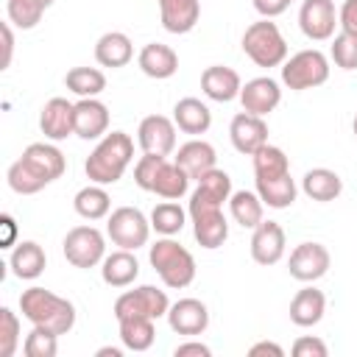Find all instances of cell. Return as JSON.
Instances as JSON below:
<instances>
[{
	"label": "cell",
	"instance_id": "cell-34",
	"mask_svg": "<svg viewBox=\"0 0 357 357\" xmlns=\"http://www.w3.org/2000/svg\"><path fill=\"white\" fill-rule=\"evenodd\" d=\"M120 343L131 351H148L156 340V329H153V318H120Z\"/></svg>",
	"mask_w": 357,
	"mask_h": 357
},
{
	"label": "cell",
	"instance_id": "cell-7",
	"mask_svg": "<svg viewBox=\"0 0 357 357\" xmlns=\"http://www.w3.org/2000/svg\"><path fill=\"white\" fill-rule=\"evenodd\" d=\"M106 237L120 248L137 251L151 237V218H145L137 206H117L106 220Z\"/></svg>",
	"mask_w": 357,
	"mask_h": 357
},
{
	"label": "cell",
	"instance_id": "cell-32",
	"mask_svg": "<svg viewBox=\"0 0 357 357\" xmlns=\"http://www.w3.org/2000/svg\"><path fill=\"white\" fill-rule=\"evenodd\" d=\"M73 209L84 218V220H100L109 215L112 209V198L109 192L103 190V184H86L75 192L73 198Z\"/></svg>",
	"mask_w": 357,
	"mask_h": 357
},
{
	"label": "cell",
	"instance_id": "cell-26",
	"mask_svg": "<svg viewBox=\"0 0 357 357\" xmlns=\"http://www.w3.org/2000/svg\"><path fill=\"white\" fill-rule=\"evenodd\" d=\"M45 265H47V257H45L42 245L33 243V240H22V243H17L14 251H11V257H8V268H11V273H14L17 279H25V282L39 279L42 271H45Z\"/></svg>",
	"mask_w": 357,
	"mask_h": 357
},
{
	"label": "cell",
	"instance_id": "cell-8",
	"mask_svg": "<svg viewBox=\"0 0 357 357\" xmlns=\"http://www.w3.org/2000/svg\"><path fill=\"white\" fill-rule=\"evenodd\" d=\"M61 251H64V259L73 268H84L86 271V268H95V265L103 262V257H106V237L95 226H73L64 234Z\"/></svg>",
	"mask_w": 357,
	"mask_h": 357
},
{
	"label": "cell",
	"instance_id": "cell-13",
	"mask_svg": "<svg viewBox=\"0 0 357 357\" xmlns=\"http://www.w3.org/2000/svg\"><path fill=\"white\" fill-rule=\"evenodd\" d=\"M22 165L36 176V178H42L45 184H53L56 178H61L64 176V170H67V159H64V153L53 145V142H31L25 151H22Z\"/></svg>",
	"mask_w": 357,
	"mask_h": 357
},
{
	"label": "cell",
	"instance_id": "cell-29",
	"mask_svg": "<svg viewBox=\"0 0 357 357\" xmlns=\"http://www.w3.org/2000/svg\"><path fill=\"white\" fill-rule=\"evenodd\" d=\"M301 190H304L307 198L326 204V201H335L343 192V178L329 167H312V170L304 173Z\"/></svg>",
	"mask_w": 357,
	"mask_h": 357
},
{
	"label": "cell",
	"instance_id": "cell-33",
	"mask_svg": "<svg viewBox=\"0 0 357 357\" xmlns=\"http://www.w3.org/2000/svg\"><path fill=\"white\" fill-rule=\"evenodd\" d=\"M262 198L257 195V190H237L229 195V212L231 220L240 223L243 229H257L262 223Z\"/></svg>",
	"mask_w": 357,
	"mask_h": 357
},
{
	"label": "cell",
	"instance_id": "cell-18",
	"mask_svg": "<svg viewBox=\"0 0 357 357\" xmlns=\"http://www.w3.org/2000/svg\"><path fill=\"white\" fill-rule=\"evenodd\" d=\"M167 324L176 335H201L209 326V310L198 298H178L167 310Z\"/></svg>",
	"mask_w": 357,
	"mask_h": 357
},
{
	"label": "cell",
	"instance_id": "cell-44",
	"mask_svg": "<svg viewBox=\"0 0 357 357\" xmlns=\"http://www.w3.org/2000/svg\"><path fill=\"white\" fill-rule=\"evenodd\" d=\"M293 354H296V357H326L329 349H326V343H324L321 337L304 335V337H298V340L293 343Z\"/></svg>",
	"mask_w": 357,
	"mask_h": 357
},
{
	"label": "cell",
	"instance_id": "cell-37",
	"mask_svg": "<svg viewBox=\"0 0 357 357\" xmlns=\"http://www.w3.org/2000/svg\"><path fill=\"white\" fill-rule=\"evenodd\" d=\"M56 0H6V14H8V22L22 28V31H31L36 28V22L42 20V14L53 6Z\"/></svg>",
	"mask_w": 357,
	"mask_h": 357
},
{
	"label": "cell",
	"instance_id": "cell-40",
	"mask_svg": "<svg viewBox=\"0 0 357 357\" xmlns=\"http://www.w3.org/2000/svg\"><path fill=\"white\" fill-rule=\"evenodd\" d=\"M329 56H332V61H335L340 70H357V33L340 31V33L332 39Z\"/></svg>",
	"mask_w": 357,
	"mask_h": 357
},
{
	"label": "cell",
	"instance_id": "cell-45",
	"mask_svg": "<svg viewBox=\"0 0 357 357\" xmlns=\"http://www.w3.org/2000/svg\"><path fill=\"white\" fill-rule=\"evenodd\" d=\"M337 25L346 33H357V0H346L337 11Z\"/></svg>",
	"mask_w": 357,
	"mask_h": 357
},
{
	"label": "cell",
	"instance_id": "cell-21",
	"mask_svg": "<svg viewBox=\"0 0 357 357\" xmlns=\"http://www.w3.org/2000/svg\"><path fill=\"white\" fill-rule=\"evenodd\" d=\"M159 20L167 33H190L201 20L198 0H159Z\"/></svg>",
	"mask_w": 357,
	"mask_h": 357
},
{
	"label": "cell",
	"instance_id": "cell-12",
	"mask_svg": "<svg viewBox=\"0 0 357 357\" xmlns=\"http://www.w3.org/2000/svg\"><path fill=\"white\" fill-rule=\"evenodd\" d=\"M337 11L332 0H304L298 8V28L312 42H326L335 36Z\"/></svg>",
	"mask_w": 357,
	"mask_h": 357
},
{
	"label": "cell",
	"instance_id": "cell-36",
	"mask_svg": "<svg viewBox=\"0 0 357 357\" xmlns=\"http://www.w3.org/2000/svg\"><path fill=\"white\" fill-rule=\"evenodd\" d=\"M64 86L78 98H98L106 89V75L98 67H73L64 75Z\"/></svg>",
	"mask_w": 357,
	"mask_h": 357
},
{
	"label": "cell",
	"instance_id": "cell-11",
	"mask_svg": "<svg viewBox=\"0 0 357 357\" xmlns=\"http://www.w3.org/2000/svg\"><path fill=\"white\" fill-rule=\"evenodd\" d=\"M176 123L165 114H148L139 120L137 128V142L142 153H156V156H170L176 151Z\"/></svg>",
	"mask_w": 357,
	"mask_h": 357
},
{
	"label": "cell",
	"instance_id": "cell-10",
	"mask_svg": "<svg viewBox=\"0 0 357 357\" xmlns=\"http://www.w3.org/2000/svg\"><path fill=\"white\" fill-rule=\"evenodd\" d=\"M332 265V257H329V248L321 245V243H298L293 251H290V259H287V271L293 279L310 284V282H318L321 276H326Z\"/></svg>",
	"mask_w": 357,
	"mask_h": 357
},
{
	"label": "cell",
	"instance_id": "cell-16",
	"mask_svg": "<svg viewBox=\"0 0 357 357\" xmlns=\"http://www.w3.org/2000/svg\"><path fill=\"white\" fill-rule=\"evenodd\" d=\"M282 100V89H279V81H273L271 75H259V78H251L243 84L240 89V103H243V112L248 114H257V117H265L271 114Z\"/></svg>",
	"mask_w": 357,
	"mask_h": 357
},
{
	"label": "cell",
	"instance_id": "cell-27",
	"mask_svg": "<svg viewBox=\"0 0 357 357\" xmlns=\"http://www.w3.org/2000/svg\"><path fill=\"white\" fill-rule=\"evenodd\" d=\"M324 312H326V296L312 284L301 287L290 301V321L296 326H315L324 318Z\"/></svg>",
	"mask_w": 357,
	"mask_h": 357
},
{
	"label": "cell",
	"instance_id": "cell-51",
	"mask_svg": "<svg viewBox=\"0 0 357 357\" xmlns=\"http://www.w3.org/2000/svg\"><path fill=\"white\" fill-rule=\"evenodd\" d=\"M95 354H98V357H123V349H117V346H103V349H98Z\"/></svg>",
	"mask_w": 357,
	"mask_h": 357
},
{
	"label": "cell",
	"instance_id": "cell-49",
	"mask_svg": "<svg viewBox=\"0 0 357 357\" xmlns=\"http://www.w3.org/2000/svg\"><path fill=\"white\" fill-rule=\"evenodd\" d=\"M248 354H251V357H259V354H273V357H284V349H282L279 343H273V340H259V343H254V346L248 349Z\"/></svg>",
	"mask_w": 357,
	"mask_h": 357
},
{
	"label": "cell",
	"instance_id": "cell-17",
	"mask_svg": "<svg viewBox=\"0 0 357 357\" xmlns=\"http://www.w3.org/2000/svg\"><path fill=\"white\" fill-rule=\"evenodd\" d=\"M251 259L257 265H276L284 257V229L276 220H262L257 229H251Z\"/></svg>",
	"mask_w": 357,
	"mask_h": 357
},
{
	"label": "cell",
	"instance_id": "cell-43",
	"mask_svg": "<svg viewBox=\"0 0 357 357\" xmlns=\"http://www.w3.org/2000/svg\"><path fill=\"white\" fill-rule=\"evenodd\" d=\"M162 162H165V156H156V153H142L139 156V162L134 165V181H137L139 190H145V192L153 190V181H156V173H159Z\"/></svg>",
	"mask_w": 357,
	"mask_h": 357
},
{
	"label": "cell",
	"instance_id": "cell-46",
	"mask_svg": "<svg viewBox=\"0 0 357 357\" xmlns=\"http://www.w3.org/2000/svg\"><path fill=\"white\" fill-rule=\"evenodd\" d=\"M254 3V8L262 14V17H268V20H273V17H279L293 0H251Z\"/></svg>",
	"mask_w": 357,
	"mask_h": 357
},
{
	"label": "cell",
	"instance_id": "cell-14",
	"mask_svg": "<svg viewBox=\"0 0 357 357\" xmlns=\"http://www.w3.org/2000/svg\"><path fill=\"white\" fill-rule=\"evenodd\" d=\"M229 139H231L234 151H240L245 156H254L262 145H268L265 117H257V114H248V112L234 114L231 123H229Z\"/></svg>",
	"mask_w": 357,
	"mask_h": 357
},
{
	"label": "cell",
	"instance_id": "cell-19",
	"mask_svg": "<svg viewBox=\"0 0 357 357\" xmlns=\"http://www.w3.org/2000/svg\"><path fill=\"white\" fill-rule=\"evenodd\" d=\"M201 89L209 100H218V103H229L234 98H240V89H243V81H240V73L231 70V67H223V64H212L201 73Z\"/></svg>",
	"mask_w": 357,
	"mask_h": 357
},
{
	"label": "cell",
	"instance_id": "cell-1",
	"mask_svg": "<svg viewBox=\"0 0 357 357\" xmlns=\"http://www.w3.org/2000/svg\"><path fill=\"white\" fill-rule=\"evenodd\" d=\"M134 159V139L126 131L103 134L100 142L92 148V153L84 162L86 178L92 184H117L126 173V167Z\"/></svg>",
	"mask_w": 357,
	"mask_h": 357
},
{
	"label": "cell",
	"instance_id": "cell-20",
	"mask_svg": "<svg viewBox=\"0 0 357 357\" xmlns=\"http://www.w3.org/2000/svg\"><path fill=\"white\" fill-rule=\"evenodd\" d=\"M109 134V109L98 98H81L75 103V137L100 139Z\"/></svg>",
	"mask_w": 357,
	"mask_h": 357
},
{
	"label": "cell",
	"instance_id": "cell-22",
	"mask_svg": "<svg viewBox=\"0 0 357 357\" xmlns=\"http://www.w3.org/2000/svg\"><path fill=\"white\" fill-rule=\"evenodd\" d=\"M137 64L139 70L148 75V78H156V81H165L170 75H176L178 70V56L170 45H162V42H148L139 56H137Z\"/></svg>",
	"mask_w": 357,
	"mask_h": 357
},
{
	"label": "cell",
	"instance_id": "cell-24",
	"mask_svg": "<svg viewBox=\"0 0 357 357\" xmlns=\"http://www.w3.org/2000/svg\"><path fill=\"white\" fill-rule=\"evenodd\" d=\"M134 59V45L123 31H106L98 42H95V61L100 67H126Z\"/></svg>",
	"mask_w": 357,
	"mask_h": 357
},
{
	"label": "cell",
	"instance_id": "cell-3",
	"mask_svg": "<svg viewBox=\"0 0 357 357\" xmlns=\"http://www.w3.org/2000/svg\"><path fill=\"white\" fill-rule=\"evenodd\" d=\"M223 204L218 195H212L209 190H204L201 184L192 190L190 195V220H192V234L198 240L201 248H220L229 237V223H226V215H223Z\"/></svg>",
	"mask_w": 357,
	"mask_h": 357
},
{
	"label": "cell",
	"instance_id": "cell-6",
	"mask_svg": "<svg viewBox=\"0 0 357 357\" xmlns=\"http://www.w3.org/2000/svg\"><path fill=\"white\" fill-rule=\"evenodd\" d=\"M329 78V59L318 47H307L284 59L282 64V84L293 92H304L312 86L326 84Z\"/></svg>",
	"mask_w": 357,
	"mask_h": 357
},
{
	"label": "cell",
	"instance_id": "cell-15",
	"mask_svg": "<svg viewBox=\"0 0 357 357\" xmlns=\"http://www.w3.org/2000/svg\"><path fill=\"white\" fill-rule=\"evenodd\" d=\"M39 128L50 142H61L75 134V103L67 98H50L39 112Z\"/></svg>",
	"mask_w": 357,
	"mask_h": 357
},
{
	"label": "cell",
	"instance_id": "cell-30",
	"mask_svg": "<svg viewBox=\"0 0 357 357\" xmlns=\"http://www.w3.org/2000/svg\"><path fill=\"white\" fill-rule=\"evenodd\" d=\"M190 181H192L190 173H187L181 165L165 159L162 167H159V173H156V181H153V190H151V192H156V195L165 198V201H178V198L187 195Z\"/></svg>",
	"mask_w": 357,
	"mask_h": 357
},
{
	"label": "cell",
	"instance_id": "cell-39",
	"mask_svg": "<svg viewBox=\"0 0 357 357\" xmlns=\"http://www.w3.org/2000/svg\"><path fill=\"white\" fill-rule=\"evenodd\" d=\"M22 351H25V357H56V351H59V335L50 332V329H45V326H33L25 335Z\"/></svg>",
	"mask_w": 357,
	"mask_h": 357
},
{
	"label": "cell",
	"instance_id": "cell-2",
	"mask_svg": "<svg viewBox=\"0 0 357 357\" xmlns=\"http://www.w3.org/2000/svg\"><path fill=\"white\" fill-rule=\"evenodd\" d=\"M20 312L33 326H45L56 335H67L75 326V307L73 301L56 296L45 287H28L20 296Z\"/></svg>",
	"mask_w": 357,
	"mask_h": 357
},
{
	"label": "cell",
	"instance_id": "cell-23",
	"mask_svg": "<svg viewBox=\"0 0 357 357\" xmlns=\"http://www.w3.org/2000/svg\"><path fill=\"white\" fill-rule=\"evenodd\" d=\"M137 276H139V262L128 248H117L106 254L100 262V279L109 287H128L137 282Z\"/></svg>",
	"mask_w": 357,
	"mask_h": 357
},
{
	"label": "cell",
	"instance_id": "cell-5",
	"mask_svg": "<svg viewBox=\"0 0 357 357\" xmlns=\"http://www.w3.org/2000/svg\"><path fill=\"white\" fill-rule=\"evenodd\" d=\"M243 53L257 64V67H279L287 59V42L279 31L276 22L268 17L251 22L243 33Z\"/></svg>",
	"mask_w": 357,
	"mask_h": 357
},
{
	"label": "cell",
	"instance_id": "cell-38",
	"mask_svg": "<svg viewBox=\"0 0 357 357\" xmlns=\"http://www.w3.org/2000/svg\"><path fill=\"white\" fill-rule=\"evenodd\" d=\"M187 215H190V212H184L176 201H162V204H156L153 212H151V229H153L156 234H162V237H173V234H178V231L184 229Z\"/></svg>",
	"mask_w": 357,
	"mask_h": 357
},
{
	"label": "cell",
	"instance_id": "cell-48",
	"mask_svg": "<svg viewBox=\"0 0 357 357\" xmlns=\"http://www.w3.org/2000/svg\"><path fill=\"white\" fill-rule=\"evenodd\" d=\"M11 53H14V33H11V22H3V61L0 70H6L11 64Z\"/></svg>",
	"mask_w": 357,
	"mask_h": 357
},
{
	"label": "cell",
	"instance_id": "cell-25",
	"mask_svg": "<svg viewBox=\"0 0 357 357\" xmlns=\"http://www.w3.org/2000/svg\"><path fill=\"white\" fill-rule=\"evenodd\" d=\"M173 162L181 165V167L190 173L192 181H198L206 170L218 167V165H215V162H218V153H215V148H212L206 139H190V142H184V145L176 151V159H173Z\"/></svg>",
	"mask_w": 357,
	"mask_h": 357
},
{
	"label": "cell",
	"instance_id": "cell-31",
	"mask_svg": "<svg viewBox=\"0 0 357 357\" xmlns=\"http://www.w3.org/2000/svg\"><path fill=\"white\" fill-rule=\"evenodd\" d=\"M254 184H257V195L271 209H287V206H293L296 192H298L290 173H284L279 178H262V181H254Z\"/></svg>",
	"mask_w": 357,
	"mask_h": 357
},
{
	"label": "cell",
	"instance_id": "cell-41",
	"mask_svg": "<svg viewBox=\"0 0 357 357\" xmlns=\"http://www.w3.org/2000/svg\"><path fill=\"white\" fill-rule=\"evenodd\" d=\"M6 178H8V187H11L17 195H33V192H39V190L47 187L42 178H36V176L22 165V159H17V162L8 167Z\"/></svg>",
	"mask_w": 357,
	"mask_h": 357
},
{
	"label": "cell",
	"instance_id": "cell-47",
	"mask_svg": "<svg viewBox=\"0 0 357 357\" xmlns=\"http://www.w3.org/2000/svg\"><path fill=\"white\" fill-rule=\"evenodd\" d=\"M173 354H176V357H187V354H195V357H209V354H212V349H209L206 343H198V340H187V343H178Z\"/></svg>",
	"mask_w": 357,
	"mask_h": 357
},
{
	"label": "cell",
	"instance_id": "cell-52",
	"mask_svg": "<svg viewBox=\"0 0 357 357\" xmlns=\"http://www.w3.org/2000/svg\"><path fill=\"white\" fill-rule=\"evenodd\" d=\"M351 131H354V137H357V114H354V123H351Z\"/></svg>",
	"mask_w": 357,
	"mask_h": 357
},
{
	"label": "cell",
	"instance_id": "cell-4",
	"mask_svg": "<svg viewBox=\"0 0 357 357\" xmlns=\"http://www.w3.org/2000/svg\"><path fill=\"white\" fill-rule=\"evenodd\" d=\"M148 259H151V268L165 282V287H170V290L190 287L195 279V257L173 237L156 240L148 251Z\"/></svg>",
	"mask_w": 357,
	"mask_h": 357
},
{
	"label": "cell",
	"instance_id": "cell-50",
	"mask_svg": "<svg viewBox=\"0 0 357 357\" xmlns=\"http://www.w3.org/2000/svg\"><path fill=\"white\" fill-rule=\"evenodd\" d=\"M0 226H3V237H0V248H11L14 245V234H17V223L11 215H3L0 218Z\"/></svg>",
	"mask_w": 357,
	"mask_h": 357
},
{
	"label": "cell",
	"instance_id": "cell-35",
	"mask_svg": "<svg viewBox=\"0 0 357 357\" xmlns=\"http://www.w3.org/2000/svg\"><path fill=\"white\" fill-rule=\"evenodd\" d=\"M254 181H262V178H279L284 173H290V159L282 148L276 145H262L254 156Z\"/></svg>",
	"mask_w": 357,
	"mask_h": 357
},
{
	"label": "cell",
	"instance_id": "cell-9",
	"mask_svg": "<svg viewBox=\"0 0 357 357\" xmlns=\"http://www.w3.org/2000/svg\"><path fill=\"white\" fill-rule=\"evenodd\" d=\"M170 310V301H167V293L153 287V284H139L134 290H126L117 296L114 301V318H131V315H139V318H153L159 321L162 315H167Z\"/></svg>",
	"mask_w": 357,
	"mask_h": 357
},
{
	"label": "cell",
	"instance_id": "cell-42",
	"mask_svg": "<svg viewBox=\"0 0 357 357\" xmlns=\"http://www.w3.org/2000/svg\"><path fill=\"white\" fill-rule=\"evenodd\" d=\"M20 346V318L8 307H0V357H14Z\"/></svg>",
	"mask_w": 357,
	"mask_h": 357
},
{
	"label": "cell",
	"instance_id": "cell-28",
	"mask_svg": "<svg viewBox=\"0 0 357 357\" xmlns=\"http://www.w3.org/2000/svg\"><path fill=\"white\" fill-rule=\"evenodd\" d=\"M173 123L178 126V131L184 134H206L209 126H212V112L204 100L198 98H181L176 106H173Z\"/></svg>",
	"mask_w": 357,
	"mask_h": 357
}]
</instances>
